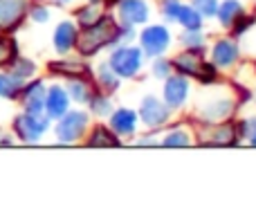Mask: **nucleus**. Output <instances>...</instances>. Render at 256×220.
Instances as JSON below:
<instances>
[{"label": "nucleus", "mask_w": 256, "mask_h": 220, "mask_svg": "<svg viewBox=\"0 0 256 220\" xmlns=\"http://www.w3.org/2000/svg\"><path fill=\"white\" fill-rule=\"evenodd\" d=\"M117 36H120V27H117V22H112L110 18H102V20L97 18V20H94L92 25L86 27V32L81 34L79 50H81V54L90 56V54L99 52L104 45L112 43Z\"/></svg>", "instance_id": "obj_1"}, {"label": "nucleus", "mask_w": 256, "mask_h": 220, "mask_svg": "<svg viewBox=\"0 0 256 220\" xmlns=\"http://www.w3.org/2000/svg\"><path fill=\"white\" fill-rule=\"evenodd\" d=\"M142 66V52L137 48H120L110 58V70L120 76H132Z\"/></svg>", "instance_id": "obj_2"}, {"label": "nucleus", "mask_w": 256, "mask_h": 220, "mask_svg": "<svg viewBox=\"0 0 256 220\" xmlns=\"http://www.w3.org/2000/svg\"><path fill=\"white\" fill-rule=\"evenodd\" d=\"M16 132L20 140L25 142H36L45 130H48V119L40 112H25L16 119Z\"/></svg>", "instance_id": "obj_3"}, {"label": "nucleus", "mask_w": 256, "mask_h": 220, "mask_svg": "<svg viewBox=\"0 0 256 220\" xmlns=\"http://www.w3.org/2000/svg\"><path fill=\"white\" fill-rule=\"evenodd\" d=\"M86 124H88V117L86 112H68L61 117V124L56 128V135L61 142H76L84 132Z\"/></svg>", "instance_id": "obj_4"}, {"label": "nucleus", "mask_w": 256, "mask_h": 220, "mask_svg": "<svg viewBox=\"0 0 256 220\" xmlns=\"http://www.w3.org/2000/svg\"><path fill=\"white\" fill-rule=\"evenodd\" d=\"M168 40H171L168 32L160 25H153V27H146L144 34H142V48H144V52L148 56H160L168 48Z\"/></svg>", "instance_id": "obj_5"}, {"label": "nucleus", "mask_w": 256, "mask_h": 220, "mask_svg": "<svg viewBox=\"0 0 256 220\" xmlns=\"http://www.w3.org/2000/svg\"><path fill=\"white\" fill-rule=\"evenodd\" d=\"M27 2L25 0H0V32H9L22 20Z\"/></svg>", "instance_id": "obj_6"}, {"label": "nucleus", "mask_w": 256, "mask_h": 220, "mask_svg": "<svg viewBox=\"0 0 256 220\" xmlns=\"http://www.w3.org/2000/svg\"><path fill=\"white\" fill-rule=\"evenodd\" d=\"M120 16H122V22L128 27L142 25L148 18V7H146L144 0H122Z\"/></svg>", "instance_id": "obj_7"}, {"label": "nucleus", "mask_w": 256, "mask_h": 220, "mask_svg": "<svg viewBox=\"0 0 256 220\" xmlns=\"http://www.w3.org/2000/svg\"><path fill=\"white\" fill-rule=\"evenodd\" d=\"M186 94H189V84L184 76H168L166 86H164V97L171 108H178L184 104Z\"/></svg>", "instance_id": "obj_8"}, {"label": "nucleus", "mask_w": 256, "mask_h": 220, "mask_svg": "<svg viewBox=\"0 0 256 220\" xmlns=\"http://www.w3.org/2000/svg\"><path fill=\"white\" fill-rule=\"evenodd\" d=\"M176 66L180 68L184 74L200 76L202 81H214V68L207 66V63H200L196 56H178Z\"/></svg>", "instance_id": "obj_9"}, {"label": "nucleus", "mask_w": 256, "mask_h": 220, "mask_svg": "<svg viewBox=\"0 0 256 220\" xmlns=\"http://www.w3.org/2000/svg\"><path fill=\"white\" fill-rule=\"evenodd\" d=\"M140 112H142V119H144L148 126H160V124H164L168 119L166 106H162V104H160L158 99H153V97H146L144 99Z\"/></svg>", "instance_id": "obj_10"}, {"label": "nucleus", "mask_w": 256, "mask_h": 220, "mask_svg": "<svg viewBox=\"0 0 256 220\" xmlns=\"http://www.w3.org/2000/svg\"><path fill=\"white\" fill-rule=\"evenodd\" d=\"M45 108H48V117H52V119L63 117V114L68 112V94H66V90L58 88V86L50 88L48 97H45Z\"/></svg>", "instance_id": "obj_11"}, {"label": "nucleus", "mask_w": 256, "mask_h": 220, "mask_svg": "<svg viewBox=\"0 0 256 220\" xmlns=\"http://www.w3.org/2000/svg\"><path fill=\"white\" fill-rule=\"evenodd\" d=\"M25 108L27 112H40L45 106V86L40 84V81H36V84L27 86L25 88Z\"/></svg>", "instance_id": "obj_12"}, {"label": "nucleus", "mask_w": 256, "mask_h": 220, "mask_svg": "<svg viewBox=\"0 0 256 220\" xmlns=\"http://www.w3.org/2000/svg\"><path fill=\"white\" fill-rule=\"evenodd\" d=\"M76 40V30L72 22H61V25L56 27V34H54V48H56V52L66 54L68 50L74 45Z\"/></svg>", "instance_id": "obj_13"}, {"label": "nucleus", "mask_w": 256, "mask_h": 220, "mask_svg": "<svg viewBox=\"0 0 256 220\" xmlns=\"http://www.w3.org/2000/svg\"><path fill=\"white\" fill-rule=\"evenodd\" d=\"M238 58V48H236L232 40H220V43L214 48V63L216 66H232V63Z\"/></svg>", "instance_id": "obj_14"}, {"label": "nucleus", "mask_w": 256, "mask_h": 220, "mask_svg": "<svg viewBox=\"0 0 256 220\" xmlns=\"http://www.w3.org/2000/svg\"><path fill=\"white\" fill-rule=\"evenodd\" d=\"M135 124H137V117L132 110L122 108L112 114V128H115L117 135H130L135 130Z\"/></svg>", "instance_id": "obj_15"}, {"label": "nucleus", "mask_w": 256, "mask_h": 220, "mask_svg": "<svg viewBox=\"0 0 256 220\" xmlns=\"http://www.w3.org/2000/svg\"><path fill=\"white\" fill-rule=\"evenodd\" d=\"M178 20L186 27V30H200L202 20H200V12L196 7H189V4H182L180 12H178Z\"/></svg>", "instance_id": "obj_16"}, {"label": "nucleus", "mask_w": 256, "mask_h": 220, "mask_svg": "<svg viewBox=\"0 0 256 220\" xmlns=\"http://www.w3.org/2000/svg\"><path fill=\"white\" fill-rule=\"evenodd\" d=\"M18 90H20V79L14 74H0V97L14 99L18 97Z\"/></svg>", "instance_id": "obj_17"}, {"label": "nucleus", "mask_w": 256, "mask_h": 220, "mask_svg": "<svg viewBox=\"0 0 256 220\" xmlns=\"http://www.w3.org/2000/svg\"><path fill=\"white\" fill-rule=\"evenodd\" d=\"M240 12H243V7H240L236 0H227V2L220 4V9H218V16H220L222 25H232Z\"/></svg>", "instance_id": "obj_18"}, {"label": "nucleus", "mask_w": 256, "mask_h": 220, "mask_svg": "<svg viewBox=\"0 0 256 220\" xmlns=\"http://www.w3.org/2000/svg\"><path fill=\"white\" fill-rule=\"evenodd\" d=\"M88 144L104 148V146H117V144H120V140H117V135H112L110 130H106V128H97V130H94V135L90 137Z\"/></svg>", "instance_id": "obj_19"}, {"label": "nucleus", "mask_w": 256, "mask_h": 220, "mask_svg": "<svg viewBox=\"0 0 256 220\" xmlns=\"http://www.w3.org/2000/svg\"><path fill=\"white\" fill-rule=\"evenodd\" d=\"M232 112V104L230 102H218L214 106H207L204 108V117L207 119H222Z\"/></svg>", "instance_id": "obj_20"}, {"label": "nucleus", "mask_w": 256, "mask_h": 220, "mask_svg": "<svg viewBox=\"0 0 256 220\" xmlns=\"http://www.w3.org/2000/svg\"><path fill=\"white\" fill-rule=\"evenodd\" d=\"M189 135L182 130H173L171 135L164 137V146H168V148H180V146H189Z\"/></svg>", "instance_id": "obj_21"}, {"label": "nucleus", "mask_w": 256, "mask_h": 220, "mask_svg": "<svg viewBox=\"0 0 256 220\" xmlns=\"http://www.w3.org/2000/svg\"><path fill=\"white\" fill-rule=\"evenodd\" d=\"M70 92H72V99H76V102H90V90H88V86L81 84V81H72Z\"/></svg>", "instance_id": "obj_22"}, {"label": "nucleus", "mask_w": 256, "mask_h": 220, "mask_svg": "<svg viewBox=\"0 0 256 220\" xmlns=\"http://www.w3.org/2000/svg\"><path fill=\"white\" fill-rule=\"evenodd\" d=\"M14 54H16V48H14L12 40L0 38V66H4V63H9V61H14Z\"/></svg>", "instance_id": "obj_23"}, {"label": "nucleus", "mask_w": 256, "mask_h": 220, "mask_svg": "<svg viewBox=\"0 0 256 220\" xmlns=\"http://www.w3.org/2000/svg\"><path fill=\"white\" fill-rule=\"evenodd\" d=\"M32 72H34V63L25 61V58H18L16 66H14V76H16V79H25Z\"/></svg>", "instance_id": "obj_24"}, {"label": "nucleus", "mask_w": 256, "mask_h": 220, "mask_svg": "<svg viewBox=\"0 0 256 220\" xmlns=\"http://www.w3.org/2000/svg\"><path fill=\"white\" fill-rule=\"evenodd\" d=\"M194 7L198 9L200 14H204V16H214V14L218 12L216 0H194Z\"/></svg>", "instance_id": "obj_25"}, {"label": "nucleus", "mask_w": 256, "mask_h": 220, "mask_svg": "<svg viewBox=\"0 0 256 220\" xmlns=\"http://www.w3.org/2000/svg\"><path fill=\"white\" fill-rule=\"evenodd\" d=\"M97 18H99V7H97V4H90L88 9H84V12L79 14V20H81V25H84V27L92 25Z\"/></svg>", "instance_id": "obj_26"}, {"label": "nucleus", "mask_w": 256, "mask_h": 220, "mask_svg": "<svg viewBox=\"0 0 256 220\" xmlns=\"http://www.w3.org/2000/svg\"><path fill=\"white\" fill-rule=\"evenodd\" d=\"M99 79H102V84H106L108 88H117L115 72L110 70V66H102V68H99Z\"/></svg>", "instance_id": "obj_27"}, {"label": "nucleus", "mask_w": 256, "mask_h": 220, "mask_svg": "<svg viewBox=\"0 0 256 220\" xmlns=\"http://www.w3.org/2000/svg\"><path fill=\"white\" fill-rule=\"evenodd\" d=\"M180 0H164V16L166 18H178V12H180Z\"/></svg>", "instance_id": "obj_28"}, {"label": "nucleus", "mask_w": 256, "mask_h": 220, "mask_svg": "<svg viewBox=\"0 0 256 220\" xmlns=\"http://www.w3.org/2000/svg\"><path fill=\"white\" fill-rule=\"evenodd\" d=\"M168 70H171V63L168 61H155L153 63V74L158 76V79H164V76H168Z\"/></svg>", "instance_id": "obj_29"}, {"label": "nucleus", "mask_w": 256, "mask_h": 220, "mask_svg": "<svg viewBox=\"0 0 256 220\" xmlns=\"http://www.w3.org/2000/svg\"><path fill=\"white\" fill-rule=\"evenodd\" d=\"M92 110L97 114H108V112H110V102H108V99H104V97H94L92 99Z\"/></svg>", "instance_id": "obj_30"}, {"label": "nucleus", "mask_w": 256, "mask_h": 220, "mask_svg": "<svg viewBox=\"0 0 256 220\" xmlns=\"http://www.w3.org/2000/svg\"><path fill=\"white\" fill-rule=\"evenodd\" d=\"M32 16H34V20H36V22H45V20H48V9L36 7L34 12H32Z\"/></svg>", "instance_id": "obj_31"}, {"label": "nucleus", "mask_w": 256, "mask_h": 220, "mask_svg": "<svg viewBox=\"0 0 256 220\" xmlns=\"http://www.w3.org/2000/svg\"><path fill=\"white\" fill-rule=\"evenodd\" d=\"M250 142H252V144L256 146V128H254V130H252V132H250Z\"/></svg>", "instance_id": "obj_32"}]
</instances>
